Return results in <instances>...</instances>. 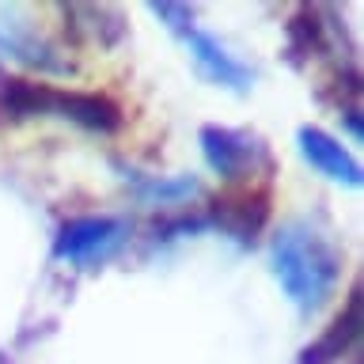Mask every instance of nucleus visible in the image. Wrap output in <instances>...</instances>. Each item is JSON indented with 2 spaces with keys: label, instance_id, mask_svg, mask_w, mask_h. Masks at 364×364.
Listing matches in <instances>:
<instances>
[{
  "label": "nucleus",
  "instance_id": "1",
  "mask_svg": "<svg viewBox=\"0 0 364 364\" xmlns=\"http://www.w3.org/2000/svg\"><path fill=\"white\" fill-rule=\"evenodd\" d=\"M277 262V277L284 284V292L292 296L296 307H318L330 296L338 281V258L318 235L311 232H284L273 250Z\"/></svg>",
  "mask_w": 364,
  "mask_h": 364
},
{
  "label": "nucleus",
  "instance_id": "5",
  "mask_svg": "<svg viewBox=\"0 0 364 364\" xmlns=\"http://www.w3.org/2000/svg\"><path fill=\"white\" fill-rule=\"evenodd\" d=\"M300 148H304V156L311 159L318 171H323V175L338 178V182H349V186H360V167H357V159H353L338 141H330L326 133L304 129V133H300Z\"/></svg>",
  "mask_w": 364,
  "mask_h": 364
},
{
  "label": "nucleus",
  "instance_id": "2",
  "mask_svg": "<svg viewBox=\"0 0 364 364\" xmlns=\"http://www.w3.org/2000/svg\"><path fill=\"white\" fill-rule=\"evenodd\" d=\"M118 235H122V228L114 220H76L61 232V239H57V255L73 258V262L102 258V255H110V247L118 243Z\"/></svg>",
  "mask_w": 364,
  "mask_h": 364
},
{
  "label": "nucleus",
  "instance_id": "3",
  "mask_svg": "<svg viewBox=\"0 0 364 364\" xmlns=\"http://www.w3.org/2000/svg\"><path fill=\"white\" fill-rule=\"evenodd\" d=\"M201 148H205L209 167L220 171V175H228V178L247 175L250 159L258 156V144L247 141L243 133H232V129H205L201 133Z\"/></svg>",
  "mask_w": 364,
  "mask_h": 364
},
{
  "label": "nucleus",
  "instance_id": "4",
  "mask_svg": "<svg viewBox=\"0 0 364 364\" xmlns=\"http://www.w3.org/2000/svg\"><path fill=\"white\" fill-rule=\"evenodd\" d=\"M186 42H190V53H193V61H198V68H201L209 80H216V84H228V87H247V84H250V73L224 50L220 42H213L209 34H201V31L190 27V31H186Z\"/></svg>",
  "mask_w": 364,
  "mask_h": 364
}]
</instances>
